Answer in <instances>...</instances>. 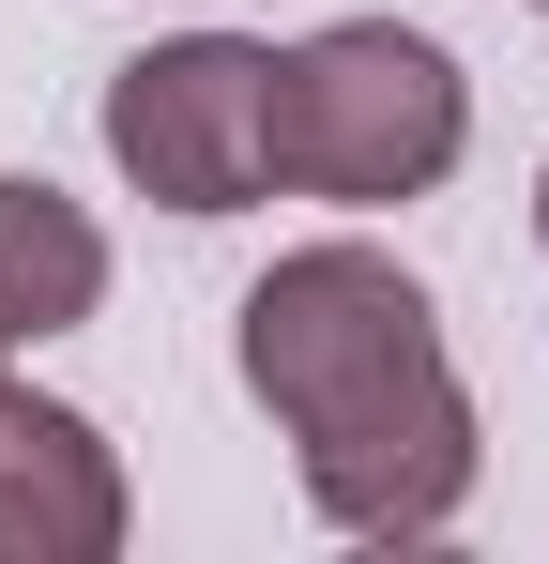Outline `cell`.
Segmentation results:
<instances>
[{"label":"cell","mask_w":549,"mask_h":564,"mask_svg":"<svg viewBox=\"0 0 549 564\" xmlns=\"http://www.w3.org/2000/svg\"><path fill=\"white\" fill-rule=\"evenodd\" d=\"M535 245H549V169H535Z\"/></svg>","instance_id":"7"},{"label":"cell","mask_w":549,"mask_h":564,"mask_svg":"<svg viewBox=\"0 0 549 564\" xmlns=\"http://www.w3.org/2000/svg\"><path fill=\"white\" fill-rule=\"evenodd\" d=\"M92 305H107V229H92V198H62L46 169H0V321L46 351V336H77Z\"/></svg>","instance_id":"5"},{"label":"cell","mask_w":549,"mask_h":564,"mask_svg":"<svg viewBox=\"0 0 549 564\" xmlns=\"http://www.w3.org/2000/svg\"><path fill=\"white\" fill-rule=\"evenodd\" d=\"M15 351H31V336H15V321H0V381H15Z\"/></svg>","instance_id":"6"},{"label":"cell","mask_w":549,"mask_h":564,"mask_svg":"<svg viewBox=\"0 0 549 564\" xmlns=\"http://www.w3.org/2000/svg\"><path fill=\"white\" fill-rule=\"evenodd\" d=\"M122 534H138L122 443L92 427L77 397L0 381V564H107Z\"/></svg>","instance_id":"4"},{"label":"cell","mask_w":549,"mask_h":564,"mask_svg":"<svg viewBox=\"0 0 549 564\" xmlns=\"http://www.w3.org/2000/svg\"><path fill=\"white\" fill-rule=\"evenodd\" d=\"M229 367L260 397V427L290 443V488L321 534L352 550H428L473 519V473H488V427H473V381H458V336L428 275L366 229H321L290 245L245 305H229Z\"/></svg>","instance_id":"1"},{"label":"cell","mask_w":549,"mask_h":564,"mask_svg":"<svg viewBox=\"0 0 549 564\" xmlns=\"http://www.w3.org/2000/svg\"><path fill=\"white\" fill-rule=\"evenodd\" d=\"M473 153V77L412 15H321L274 46V198L321 214H412Z\"/></svg>","instance_id":"2"},{"label":"cell","mask_w":549,"mask_h":564,"mask_svg":"<svg viewBox=\"0 0 549 564\" xmlns=\"http://www.w3.org/2000/svg\"><path fill=\"white\" fill-rule=\"evenodd\" d=\"M519 15H549V0H519Z\"/></svg>","instance_id":"8"},{"label":"cell","mask_w":549,"mask_h":564,"mask_svg":"<svg viewBox=\"0 0 549 564\" xmlns=\"http://www.w3.org/2000/svg\"><path fill=\"white\" fill-rule=\"evenodd\" d=\"M122 198H153L183 229L214 214H260L274 198V31H153L107 107H92Z\"/></svg>","instance_id":"3"}]
</instances>
